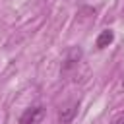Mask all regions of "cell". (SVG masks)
Masks as SVG:
<instances>
[{
	"label": "cell",
	"mask_w": 124,
	"mask_h": 124,
	"mask_svg": "<svg viewBox=\"0 0 124 124\" xmlns=\"http://www.w3.org/2000/svg\"><path fill=\"white\" fill-rule=\"evenodd\" d=\"M45 118V108L43 107H31L19 116V124H39Z\"/></svg>",
	"instance_id": "6da1fadb"
},
{
	"label": "cell",
	"mask_w": 124,
	"mask_h": 124,
	"mask_svg": "<svg viewBox=\"0 0 124 124\" xmlns=\"http://www.w3.org/2000/svg\"><path fill=\"white\" fill-rule=\"evenodd\" d=\"M81 48L79 46H72L68 52H66V56H64V62H62V72H68V70H72V68H76L78 66V62L81 60Z\"/></svg>",
	"instance_id": "7a4b0ae2"
},
{
	"label": "cell",
	"mask_w": 124,
	"mask_h": 124,
	"mask_svg": "<svg viewBox=\"0 0 124 124\" xmlns=\"http://www.w3.org/2000/svg\"><path fill=\"white\" fill-rule=\"evenodd\" d=\"M76 114H78V103H68L58 110V122L60 124H70Z\"/></svg>",
	"instance_id": "3957f363"
},
{
	"label": "cell",
	"mask_w": 124,
	"mask_h": 124,
	"mask_svg": "<svg viewBox=\"0 0 124 124\" xmlns=\"http://www.w3.org/2000/svg\"><path fill=\"white\" fill-rule=\"evenodd\" d=\"M112 41H114V33H112V29H103V31L99 33L97 41H95V46H97V48H105V46H108Z\"/></svg>",
	"instance_id": "277c9868"
},
{
	"label": "cell",
	"mask_w": 124,
	"mask_h": 124,
	"mask_svg": "<svg viewBox=\"0 0 124 124\" xmlns=\"http://www.w3.org/2000/svg\"><path fill=\"white\" fill-rule=\"evenodd\" d=\"M116 124H124V114H122V116H120V118L116 120Z\"/></svg>",
	"instance_id": "5b68a950"
}]
</instances>
